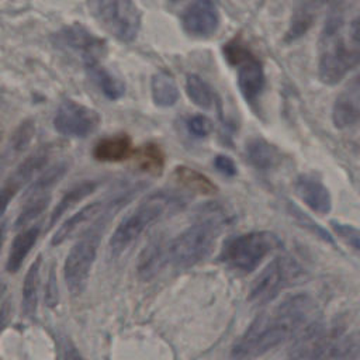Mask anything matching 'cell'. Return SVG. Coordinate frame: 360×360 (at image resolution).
I'll list each match as a JSON object with an SVG mask.
<instances>
[{"label":"cell","mask_w":360,"mask_h":360,"mask_svg":"<svg viewBox=\"0 0 360 360\" xmlns=\"http://www.w3.org/2000/svg\"><path fill=\"white\" fill-rule=\"evenodd\" d=\"M49 148H41L32 155H30L8 177L6 186L11 187L17 193L22 186H25L37 173H39L46 166V163L49 162Z\"/></svg>","instance_id":"19"},{"label":"cell","mask_w":360,"mask_h":360,"mask_svg":"<svg viewBox=\"0 0 360 360\" xmlns=\"http://www.w3.org/2000/svg\"><path fill=\"white\" fill-rule=\"evenodd\" d=\"M101 208H103V204L100 201H94L84 205L82 210H79L72 217H69L53 233L51 239L52 246H58L63 243L66 239H69L73 233L77 232V229H80L84 224L93 219L101 211Z\"/></svg>","instance_id":"21"},{"label":"cell","mask_w":360,"mask_h":360,"mask_svg":"<svg viewBox=\"0 0 360 360\" xmlns=\"http://www.w3.org/2000/svg\"><path fill=\"white\" fill-rule=\"evenodd\" d=\"M224 55L231 65L236 66L238 86L242 96L248 103H256L264 89V70L260 60L238 38L225 44Z\"/></svg>","instance_id":"8"},{"label":"cell","mask_w":360,"mask_h":360,"mask_svg":"<svg viewBox=\"0 0 360 360\" xmlns=\"http://www.w3.org/2000/svg\"><path fill=\"white\" fill-rule=\"evenodd\" d=\"M349 38L352 45L360 46V14L354 17L349 25Z\"/></svg>","instance_id":"37"},{"label":"cell","mask_w":360,"mask_h":360,"mask_svg":"<svg viewBox=\"0 0 360 360\" xmlns=\"http://www.w3.org/2000/svg\"><path fill=\"white\" fill-rule=\"evenodd\" d=\"M294 190L297 195L316 214L325 215L332 210V197L323 181L308 173H301L294 181Z\"/></svg>","instance_id":"13"},{"label":"cell","mask_w":360,"mask_h":360,"mask_svg":"<svg viewBox=\"0 0 360 360\" xmlns=\"http://www.w3.org/2000/svg\"><path fill=\"white\" fill-rule=\"evenodd\" d=\"M63 360H84L73 343L66 342L63 350Z\"/></svg>","instance_id":"40"},{"label":"cell","mask_w":360,"mask_h":360,"mask_svg":"<svg viewBox=\"0 0 360 360\" xmlns=\"http://www.w3.org/2000/svg\"><path fill=\"white\" fill-rule=\"evenodd\" d=\"M4 292H6V284H4V281L0 278V300L3 298Z\"/></svg>","instance_id":"42"},{"label":"cell","mask_w":360,"mask_h":360,"mask_svg":"<svg viewBox=\"0 0 360 360\" xmlns=\"http://www.w3.org/2000/svg\"><path fill=\"white\" fill-rule=\"evenodd\" d=\"M97 246L98 235L90 232L87 236H84L70 248L65 259V283L73 295H80L87 285L91 266L96 260Z\"/></svg>","instance_id":"9"},{"label":"cell","mask_w":360,"mask_h":360,"mask_svg":"<svg viewBox=\"0 0 360 360\" xmlns=\"http://www.w3.org/2000/svg\"><path fill=\"white\" fill-rule=\"evenodd\" d=\"M184 31L195 38L211 37L219 25V14L212 0H193L181 17Z\"/></svg>","instance_id":"12"},{"label":"cell","mask_w":360,"mask_h":360,"mask_svg":"<svg viewBox=\"0 0 360 360\" xmlns=\"http://www.w3.org/2000/svg\"><path fill=\"white\" fill-rule=\"evenodd\" d=\"M136 162L139 167L150 174H160L165 166V153L156 143H145L136 152Z\"/></svg>","instance_id":"29"},{"label":"cell","mask_w":360,"mask_h":360,"mask_svg":"<svg viewBox=\"0 0 360 360\" xmlns=\"http://www.w3.org/2000/svg\"><path fill=\"white\" fill-rule=\"evenodd\" d=\"M318 360H360V330L340 332Z\"/></svg>","instance_id":"17"},{"label":"cell","mask_w":360,"mask_h":360,"mask_svg":"<svg viewBox=\"0 0 360 360\" xmlns=\"http://www.w3.org/2000/svg\"><path fill=\"white\" fill-rule=\"evenodd\" d=\"M222 219L205 217L167 243V262L180 269H187L202 262L215 248V240L221 232Z\"/></svg>","instance_id":"3"},{"label":"cell","mask_w":360,"mask_h":360,"mask_svg":"<svg viewBox=\"0 0 360 360\" xmlns=\"http://www.w3.org/2000/svg\"><path fill=\"white\" fill-rule=\"evenodd\" d=\"M97 187H98L97 181L86 180V181H80L79 184H75L72 188H69L62 195V198L55 205V208L52 210L51 217H49V226H52L66 211H69L79 201H82L83 198H86L90 194H93Z\"/></svg>","instance_id":"24"},{"label":"cell","mask_w":360,"mask_h":360,"mask_svg":"<svg viewBox=\"0 0 360 360\" xmlns=\"http://www.w3.org/2000/svg\"><path fill=\"white\" fill-rule=\"evenodd\" d=\"M290 211H291V214H292V217L305 228V229H308V231H311V232H314L318 238H321V239H323L325 242H328V243H332L333 240H332V236L329 235V232L328 231H325L322 226H319L315 221H312L311 218H308V215L305 214V212H302L301 210H298L294 204H291V208H290Z\"/></svg>","instance_id":"32"},{"label":"cell","mask_w":360,"mask_h":360,"mask_svg":"<svg viewBox=\"0 0 360 360\" xmlns=\"http://www.w3.org/2000/svg\"><path fill=\"white\" fill-rule=\"evenodd\" d=\"M214 166L219 173H222L224 176H228V177L235 176L238 172L235 162L226 155H217L214 159Z\"/></svg>","instance_id":"36"},{"label":"cell","mask_w":360,"mask_h":360,"mask_svg":"<svg viewBox=\"0 0 360 360\" xmlns=\"http://www.w3.org/2000/svg\"><path fill=\"white\" fill-rule=\"evenodd\" d=\"M91 15L100 25L122 42L136 38L141 14L132 0H86Z\"/></svg>","instance_id":"6"},{"label":"cell","mask_w":360,"mask_h":360,"mask_svg":"<svg viewBox=\"0 0 360 360\" xmlns=\"http://www.w3.org/2000/svg\"><path fill=\"white\" fill-rule=\"evenodd\" d=\"M39 232H41L39 225H32L27 229H21L15 235V238L11 242L7 263H6L7 271L17 273L20 270V267L22 266L27 255L30 253V250L35 245V242L39 236Z\"/></svg>","instance_id":"18"},{"label":"cell","mask_w":360,"mask_h":360,"mask_svg":"<svg viewBox=\"0 0 360 360\" xmlns=\"http://www.w3.org/2000/svg\"><path fill=\"white\" fill-rule=\"evenodd\" d=\"M360 65V46H349L340 32L321 35L318 77L328 86L339 84L349 72Z\"/></svg>","instance_id":"5"},{"label":"cell","mask_w":360,"mask_h":360,"mask_svg":"<svg viewBox=\"0 0 360 360\" xmlns=\"http://www.w3.org/2000/svg\"><path fill=\"white\" fill-rule=\"evenodd\" d=\"M41 264L42 256L38 255L32 264L28 267L24 283H22V309L27 316H32L37 311L38 304V290L41 281Z\"/></svg>","instance_id":"25"},{"label":"cell","mask_w":360,"mask_h":360,"mask_svg":"<svg viewBox=\"0 0 360 360\" xmlns=\"http://www.w3.org/2000/svg\"><path fill=\"white\" fill-rule=\"evenodd\" d=\"M6 238V222H1L0 224V249L3 246V240Z\"/></svg>","instance_id":"41"},{"label":"cell","mask_w":360,"mask_h":360,"mask_svg":"<svg viewBox=\"0 0 360 360\" xmlns=\"http://www.w3.org/2000/svg\"><path fill=\"white\" fill-rule=\"evenodd\" d=\"M186 204L183 195L174 191H158L146 197L114 229L108 242L111 255L122 253L150 225L167 214L180 211Z\"/></svg>","instance_id":"2"},{"label":"cell","mask_w":360,"mask_h":360,"mask_svg":"<svg viewBox=\"0 0 360 360\" xmlns=\"http://www.w3.org/2000/svg\"><path fill=\"white\" fill-rule=\"evenodd\" d=\"M187 129L197 138H205L212 131V122L205 115L197 114L187 120Z\"/></svg>","instance_id":"33"},{"label":"cell","mask_w":360,"mask_h":360,"mask_svg":"<svg viewBox=\"0 0 360 360\" xmlns=\"http://www.w3.org/2000/svg\"><path fill=\"white\" fill-rule=\"evenodd\" d=\"M100 124V115L96 110L73 100H65L59 104L53 117L55 129L72 138H86Z\"/></svg>","instance_id":"11"},{"label":"cell","mask_w":360,"mask_h":360,"mask_svg":"<svg viewBox=\"0 0 360 360\" xmlns=\"http://www.w3.org/2000/svg\"><path fill=\"white\" fill-rule=\"evenodd\" d=\"M32 134H34V125L32 122H24L20 125V128L14 132L13 135V139H11V143H13V149L15 152H20V150H24L31 138H32Z\"/></svg>","instance_id":"34"},{"label":"cell","mask_w":360,"mask_h":360,"mask_svg":"<svg viewBox=\"0 0 360 360\" xmlns=\"http://www.w3.org/2000/svg\"><path fill=\"white\" fill-rule=\"evenodd\" d=\"M301 273V267L288 256L274 257L253 280L248 300L257 307L271 302L292 284Z\"/></svg>","instance_id":"7"},{"label":"cell","mask_w":360,"mask_h":360,"mask_svg":"<svg viewBox=\"0 0 360 360\" xmlns=\"http://www.w3.org/2000/svg\"><path fill=\"white\" fill-rule=\"evenodd\" d=\"M173 174H174L176 181L180 186L186 187L187 190H190L193 193L202 194V195H214L218 193L215 183L211 179H208L205 174H202L201 172H198L193 167L180 165L174 169Z\"/></svg>","instance_id":"23"},{"label":"cell","mask_w":360,"mask_h":360,"mask_svg":"<svg viewBox=\"0 0 360 360\" xmlns=\"http://www.w3.org/2000/svg\"><path fill=\"white\" fill-rule=\"evenodd\" d=\"M246 158L255 169L270 172L281 163L283 155L269 141L263 138H252L246 142Z\"/></svg>","instance_id":"15"},{"label":"cell","mask_w":360,"mask_h":360,"mask_svg":"<svg viewBox=\"0 0 360 360\" xmlns=\"http://www.w3.org/2000/svg\"><path fill=\"white\" fill-rule=\"evenodd\" d=\"M59 301V294H58V281L55 276V269L51 267L48 280H46V287H45V304L49 308H55Z\"/></svg>","instance_id":"35"},{"label":"cell","mask_w":360,"mask_h":360,"mask_svg":"<svg viewBox=\"0 0 360 360\" xmlns=\"http://www.w3.org/2000/svg\"><path fill=\"white\" fill-rule=\"evenodd\" d=\"M170 1H173V3H174V1H179V0H170Z\"/></svg>","instance_id":"43"},{"label":"cell","mask_w":360,"mask_h":360,"mask_svg":"<svg viewBox=\"0 0 360 360\" xmlns=\"http://www.w3.org/2000/svg\"><path fill=\"white\" fill-rule=\"evenodd\" d=\"M153 103L159 107H172L179 100V89L173 77L165 72L153 75L150 82Z\"/></svg>","instance_id":"27"},{"label":"cell","mask_w":360,"mask_h":360,"mask_svg":"<svg viewBox=\"0 0 360 360\" xmlns=\"http://www.w3.org/2000/svg\"><path fill=\"white\" fill-rule=\"evenodd\" d=\"M186 91L190 100L200 108H210L214 101V91L211 86L198 75L190 73L186 77Z\"/></svg>","instance_id":"28"},{"label":"cell","mask_w":360,"mask_h":360,"mask_svg":"<svg viewBox=\"0 0 360 360\" xmlns=\"http://www.w3.org/2000/svg\"><path fill=\"white\" fill-rule=\"evenodd\" d=\"M69 170V165L68 162L62 160L58 162L52 166H49L46 170H44L24 191V197L25 200L32 198V197H38V195H44L48 194V191L56 186L63 176L66 174V172Z\"/></svg>","instance_id":"26"},{"label":"cell","mask_w":360,"mask_h":360,"mask_svg":"<svg viewBox=\"0 0 360 360\" xmlns=\"http://www.w3.org/2000/svg\"><path fill=\"white\" fill-rule=\"evenodd\" d=\"M329 0H297L290 18V25L284 35V42L291 44L302 38L314 25L322 6Z\"/></svg>","instance_id":"14"},{"label":"cell","mask_w":360,"mask_h":360,"mask_svg":"<svg viewBox=\"0 0 360 360\" xmlns=\"http://www.w3.org/2000/svg\"><path fill=\"white\" fill-rule=\"evenodd\" d=\"M314 300L304 292L291 294L257 315L231 349L232 360H255L295 336L309 323Z\"/></svg>","instance_id":"1"},{"label":"cell","mask_w":360,"mask_h":360,"mask_svg":"<svg viewBox=\"0 0 360 360\" xmlns=\"http://www.w3.org/2000/svg\"><path fill=\"white\" fill-rule=\"evenodd\" d=\"M281 248L280 238L270 231H250L229 238L221 249L219 260L242 274H249L273 252Z\"/></svg>","instance_id":"4"},{"label":"cell","mask_w":360,"mask_h":360,"mask_svg":"<svg viewBox=\"0 0 360 360\" xmlns=\"http://www.w3.org/2000/svg\"><path fill=\"white\" fill-rule=\"evenodd\" d=\"M89 77L91 82L100 89V91L108 98V100H118L125 93V84L114 76L111 72H108L105 68L100 66L98 62L86 63L84 65Z\"/></svg>","instance_id":"22"},{"label":"cell","mask_w":360,"mask_h":360,"mask_svg":"<svg viewBox=\"0 0 360 360\" xmlns=\"http://www.w3.org/2000/svg\"><path fill=\"white\" fill-rule=\"evenodd\" d=\"M49 200L51 198H49L48 194L28 198L25 207L18 214V217H17V219L14 222V229H24L31 221L38 218L44 212V210L48 207Z\"/></svg>","instance_id":"30"},{"label":"cell","mask_w":360,"mask_h":360,"mask_svg":"<svg viewBox=\"0 0 360 360\" xmlns=\"http://www.w3.org/2000/svg\"><path fill=\"white\" fill-rule=\"evenodd\" d=\"M132 142L125 134L101 139L93 149V156L100 162H121L131 156Z\"/></svg>","instance_id":"20"},{"label":"cell","mask_w":360,"mask_h":360,"mask_svg":"<svg viewBox=\"0 0 360 360\" xmlns=\"http://www.w3.org/2000/svg\"><path fill=\"white\" fill-rule=\"evenodd\" d=\"M55 46L77 55L83 63L98 62L105 53L104 39L96 37L91 31L80 24H72L63 27L52 37Z\"/></svg>","instance_id":"10"},{"label":"cell","mask_w":360,"mask_h":360,"mask_svg":"<svg viewBox=\"0 0 360 360\" xmlns=\"http://www.w3.org/2000/svg\"><path fill=\"white\" fill-rule=\"evenodd\" d=\"M11 315V304L10 301H6L0 305V333L7 326Z\"/></svg>","instance_id":"39"},{"label":"cell","mask_w":360,"mask_h":360,"mask_svg":"<svg viewBox=\"0 0 360 360\" xmlns=\"http://www.w3.org/2000/svg\"><path fill=\"white\" fill-rule=\"evenodd\" d=\"M14 194H15V191H14L11 187L6 186V184H4V187L0 190V218H1L3 214L6 212V210H7V207H8V204H10V201H11V198H13Z\"/></svg>","instance_id":"38"},{"label":"cell","mask_w":360,"mask_h":360,"mask_svg":"<svg viewBox=\"0 0 360 360\" xmlns=\"http://www.w3.org/2000/svg\"><path fill=\"white\" fill-rule=\"evenodd\" d=\"M330 226L333 232L353 250H356L360 255V228L346 224V222H339L336 219L330 221Z\"/></svg>","instance_id":"31"},{"label":"cell","mask_w":360,"mask_h":360,"mask_svg":"<svg viewBox=\"0 0 360 360\" xmlns=\"http://www.w3.org/2000/svg\"><path fill=\"white\" fill-rule=\"evenodd\" d=\"M167 262V243L162 238L150 240L138 259L136 271L142 280L153 278Z\"/></svg>","instance_id":"16"}]
</instances>
